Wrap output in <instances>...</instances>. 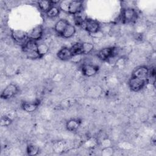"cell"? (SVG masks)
I'll list each match as a JSON object with an SVG mask.
<instances>
[{"mask_svg": "<svg viewBox=\"0 0 156 156\" xmlns=\"http://www.w3.org/2000/svg\"><path fill=\"white\" fill-rule=\"evenodd\" d=\"M150 74L149 69L145 66H141L136 68L132 72V76L147 80Z\"/></svg>", "mask_w": 156, "mask_h": 156, "instance_id": "obj_8", "label": "cell"}, {"mask_svg": "<svg viewBox=\"0 0 156 156\" xmlns=\"http://www.w3.org/2000/svg\"><path fill=\"white\" fill-rule=\"evenodd\" d=\"M81 122V119L79 118L70 119L66 123V128L70 132L76 131L79 127Z\"/></svg>", "mask_w": 156, "mask_h": 156, "instance_id": "obj_13", "label": "cell"}, {"mask_svg": "<svg viewBox=\"0 0 156 156\" xmlns=\"http://www.w3.org/2000/svg\"><path fill=\"white\" fill-rule=\"evenodd\" d=\"M83 9V2L82 1H70L68 13L73 15H77Z\"/></svg>", "mask_w": 156, "mask_h": 156, "instance_id": "obj_11", "label": "cell"}, {"mask_svg": "<svg viewBox=\"0 0 156 156\" xmlns=\"http://www.w3.org/2000/svg\"><path fill=\"white\" fill-rule=\"evenodd\" d=\"M81 27L87 32L95 34L100 29V24L98 21L92 19H84Z\"/></svg>", "mask_w": 156, "mask_h": 156, "instance_id": "obj_3", "label": "cell"}, {"mask_svg": "<svg viewBox=\"0 0 156 156\" xmlns=\"http://www.w3.org/2000/svg\"><path fill=\"white\" fill-rule=\"evenodd\" d=\"M19 91L18 86L13 83L8 85L2 91L1 98L4 99H10L15 96Z\"/></svg>", "mask_w": 156, "mask_h": 156, "instance_id": "obj_4", "label": "cell"}, {"mask_svg": "<svg viewBox=\"0 0 156 156\" xmlns=\"http://www.w3.org/2000/svg\"><path fill=\"white\" fill-rule=\"evenodd\" d=\"M82 54H87L90 53L94 48V46L91 43L83 42L80 43Z\"/></svg>", "mask_w": 156, "mask_h": 156, "instance_id": "obj_18", "label": "cell"}, {"mask_svg": "<svg viewBox=\"0 0 156 156\" xmlns=\"http://www.w3.org/2000/svg\"><path fill=\"white\" fill-rule=\"evenodd\" d=\"M49 46L46 44L43 43L38 44V52L40 55V58H42L46 54H48L49 52Z\"/></svg>", "mask_w": 156, "mask_h": 156, "instance_id": "obj_19", "label": "cell"}, {"mask_svg": "<svg viewBox=\"0 0 156 156\" xmlns=\"http://www.w3.org/2000/svg\"><path fill=\"white\" fill-rule=\"evenodd\" d=\"M146 83L145 80L132 76L129 80V86L132 91H138L144 87Z\"/></svg>", "mask_w": 156, "mask_h": 156, "instance_id": "obj_5", "label": "cell"}, {"mask_svg": "<svg viewBox=\"0 0 156 156\" xmlns=\"http://www.w3.org/2000/svg\"><path fill=\"white\" fill-rule=\"evenodd\" d=\"M116 48L108 47L100 50L98 53V57L101 60H107L108 58L112 57L115 54Z\"/></svg>", "mask_w": 156, "mask_h": 156, "instance_id": "obj_9", "label": "cell"}, {"mask_svg": "<svg viewBox=\"0 0 156 156\" xmlns=\"http://www.w3.org/2000/svg\"><path fill=\"white\" fill-rule=\"evenodd\" d=\"M22 49L28 58H40L38 52V43L36 41L28 40L22 46Z\"/></svg>", "mask_w": 156, "mask_h": 156, "instance_id": "obj_1", "label": "cell"}, {"mask_svg": "<svg viewBox=\"0 0 156 156\" xmlns=\"http://www.w3.org/2000/svg\"><path fill=\"white\" fill-rule=\"evenodd\" d=\"M43 32V28L41 25H38L32 28L27 32V38L29 40L37 41L41 39Z\"/></svg>", "mask_w": 156, "mask_h": 156, "instance_id": "obj_7", "label": "cell"}, {"mask_svg": "<svg viewBox=\"0 0 156 156\" xmlns=\"http://www.w3.org/2000/svg\"><path fill=\"white\" fill-rule=\"evenodd\" d=\"M38 4L40 9L45 13H46L52 6H54L52 1H39Z\"/></svg>", "mask_w": 156, "mask_h": 156, "instance_id": "obj_16", "label": "cell"}, {"mask_svg": "<svg viewBox=\"0 0 156 156\" xmlns=\"http://www.w3.org/2000/svg\"><path fill=\"white\" fill-rule=\"evenodd\" d=\"M82 74L87 77H91L95 75L99 71V66L91 64H84L82 66Z\"/></svg>", "mask_w": 156, "mask_h": 156, "instance_id": "obj_10", "label": "cell"}, {"mask_svg": "<svg viewBox=\"0 0 156 156\" xmlns=\"http://www.w3.org/2000/svg\"><path fill=\"white\" fill-rule=\"evenodd\" d=\"M27 154L29 155H36L39 153V148L34 144H29L26 149Z\"/></svg>", "mask_w": 156, "mask_h": 156, "instance_id": "obj_21", "label": "cell"}, {"mask_svg": "<svg viewBox=\"0 0 156 156\" xmlns=\"http://www.w3.org/2000/svg\"><path fill=\"white\" fill-rule=\"evenodd\" d=\"M12 37L14 41L23 45L27 41V32L23 30H13L12 31Z\"/></svg>", "mask_w": 156, "mask_h": 156, "instance_id": "obj_6", "label": "cell"}, {"mask_svg": "<svg viewBox=\"0 0 156 156\" xmlns=\"http://www.w3.org/2000/svg\"><path fill=\"white\" fill-rule=\"evenodd\" d=\"M57 57L61 60H68L73 58V54L71 52L70 48H63L57 54Z\"/></svg>", "mask_w": 156, "mask_h": 156, "instance_id": "obj_12", "label": "cell"}, {"mask_svg": "<svg viewBox=\"0 0 156 156\" xmlns=\"http://www.w3.org/2000/svg\"><path fill=\"white\" fill-rule=\"evenodd\" d=\"M12 121L11 118L6 115L2 116L1 118V126L2 127H7L10 126Z\"/></svg>", "mask_w": 156, "mask_h": 156, "instance_id": "obj_22", "label": "cell"}, {"mask_svg": "<svg viewBox=\"0 0 156 156\" xmlns=\"http://www.w3.org/2000/svg\"><path fill=\"white\" fill-rule=\"evenodd\" d=\"M75 32H76V28L74 26H73V24H69L66 27V28L65 29V30H64V32H63L62 36L65 38H71L74 35Z\"/></svg>", "mask_w": 156, "mask_h": 156, "instance_id": "obj_17", "label": "cell"}, {"mask_svg": "<svg viewBox=\"0 0 156 156\" xmlns=\"http://www.w3.org/2000/svg\"><path fill=\"white\" fill-rule=\"evenodd\" d=\"M39 104V101L36 102H24L22 103L21 108L27 112H33L37 109Z\"/></svg>", "mask_w": 156, "mask_h": 156, "instance_id": "obj_15", "label": "cell"}, {"mask_svg": "<svg viewBox=\"0 0 156 156\" xmlns=\"http://www.w3.org/2000/svg\"><path fill=\"white\" fill-rule=\"evenodd\" d=\"M138 16L136 10L133 8H126L122 12L121 20L123 23H131L136 21Z\"/></svg>", "mask_w": 156, "mask_h": 156, "instance_id": "obj_2", "label": "cell"}, {"mask_svg": "<svg viewBox=\"0 0 156 156\" xmlns=\"http://www.w3.org/2000/svg\"><path fill=\"white\" fill-rule=\"evenodd\" d=\"M69 2H70V1H62L60 3L59 7H58L60 10H63V12L68 13Z\"/></svg>", "mask_w": 156, "mask_h": 156, "instance_id": "obj_23", "label": "cell"}, {"mask_svg": "<svg viewBox=\"0 0 156 156\" xmlns=\"http://www.w3.org/2000/svg\"><path fill=\"white\" fill-rule=\"evenodd\" d=\"M60 10L58 7H56L54 5L46 13V14L47 16L49 18H55L58 16L60 13Z\"/></svg>", "mask_w": 156, "mask_h": 156, "instance_id": "obj_20", "label": "cell"}, {"mask_svg": "<svg viewBox=\"0 0 156 156\" xmlns=\"http://www.w3.org/2000/svg\"><path fill=\"white\" fill-rule=\"evenodd\" d=\"M69 24V22L66 20L60 19L55 24L54 30L58 35H62Z\"/></svg>", "mask_w": 156, "mask_h": 156, "instance_id": "obj_14", "label": "cell"}]
</instances>
